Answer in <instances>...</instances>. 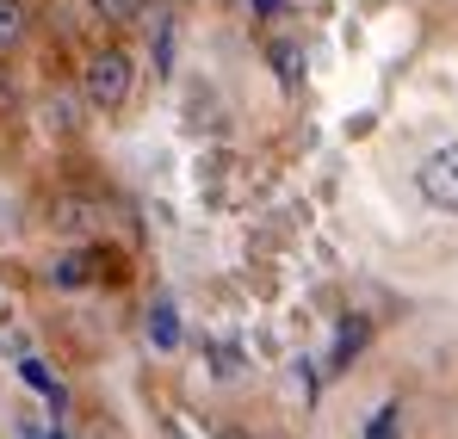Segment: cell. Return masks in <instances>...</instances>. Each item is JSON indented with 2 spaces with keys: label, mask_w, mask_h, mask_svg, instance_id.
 Wrapping results in <instances>:
<instances>
[{
  "label": "cell",
  "mask_w": 458,
  "mask_h": 439,
  "mask_svg": "<svg viewBox=\"0 0 458 439\" xmlns=\"http://www.w3.org/2000/svg\"><path fill=\"white\" fill-rule=\"evenodd\" d=\"M25 384H31V390H50V396L63 402V390H56V377H50V371L38 366V359H25Z\"/></svg>",
  "instance_id": "8"
},
{
  "label": "cell",
  "mask_w": 458,
  "mask_h": 439,
  "mask_svg": "<svg viewBox=\"0 0 458 439\" xmlns=\"http://www.w3.org/2000/svg\"><path fill=\"white\" fill-rule=\"evenodd\" d=\"M50 439H63V434H50Z\"/></svg>",
  "instance_id": "14"
},
{
  "label": "cell",
  "mask_w": 458,
  "mask_h": 439,
  "mask_svg": "<svg viewBox=\"0 0 458 439\" xmlns=\"http://www.w3.org/2000/svg\"><path fill=\"white\" fill-rule=\"evenodd\" d=\"M93 13L106 25H131V19H143V0H93Z\"/></svg>",
  "instance_id": "6"
},
{
  "label": "cell",
  "mask_w": 458,
  "mask_h": 439,
  "mask_svg": "<svg viewBox=\"0 0 458 439\" xmlns=\"http://www.w3.org/2000/svg\"><path fill=\"white\" fill-rule=\"evenodd\" d=\"M211 359H217V377H235L242 371V353L235 347H211Z\"/></svg>",
  "instance_id": "10"
},
{
  "label": "cell",
  "mask_w": 458,
  "mask_h": 439,
  "mask_svg": "<svg viewBox=\"0 0 458 439\" xmlns=\"http://www.w3.org/2000/svg\"><path fill=\"white\" fill-rule=\"evenodd\" d=\"M279 6H285V0H254V13H279Z\"/></svg>",
  "instance_id": "12"
},
{
  "label": "cell",
  "mask_w": 458,
  "mask_h": 439,
  "mask_svg": "<svg viewBox=\"0 0 458 439\" xmlns=\"http://www.w3.org/2000/svg\"><path fill=\"white\" fill-rule=\"evenodd\" d=\"M87 266H93L87 254H69V260H56V285H81V279H87Z\"/></svg>",
  "instance_id": "7"
},
{
  "label": "cell",
  "mask_w": 458,
  "mask_h": 439,
  "mask_svg": "<svg viewBox=\"0 0 458 439\" xmlns=\"http://www.w3.org/2000/svg\"><path fill=\"white\" fill-rule=\"evenodd\" d=\"M149 334H155V347H174V341H180V322H174V303H167V297L149 309Z\"/></svg>",
  "instance_id": "5"
},
{
  "label": "cell",
  "mask_w": 458,
  "mask_h": 439,
  "mask_svg": "<svg viewBox=\"0 0 458 439\" xmlns=\"http://www.w3.org/2000/svg\"><path fill=\"white\" fill-rule=\"evenodd\" d=\"M131 80H137V69H131L124 50H99V56L87 63V99H93L99 112H118V106L131 99Z\"/></svg>",
  "instance_id": "1"
},
{
  "label": "cell",
  "mask_w": 458,
  "mask_h": 439,
  "mask_svg": "<svg viewBox=\"0 0 458 439\" xmlns=\"http://www.w3.org/2000/svg\"><path fill=\"white\" fill-rule=\"evenodd\" d=\"M56 229H69V235L99 229V205L93 198H56Z\"/></svg>",
  "instance_id": "3"
},
{
  "label": "cell",
  "mask_w": 458,
  "mask_h": 439,
  "mask_svg": "<svg viewBox=\"0 0 458 439\" xmlns=\"http://www.w3.org/2000/svg\"><path fill=\"white\" fill-rule=\"evenodd\" d=\"M25 44V0H0V56Z\"/></svg>",
  "instance_id": "4"
},
{
  "label": "cell",
  "mask_w": 458,
  "mask_h": 439,
  "mask_svg": "<svg viewBox=\"0 0 458 439\" xmlns=\"http://www.w3.org/2000/svg\"><path fill=\"white\" fill-rule=\"evenodd\" d=\"M273 63H279V80H298V74H304V56H298V50H285V44L273 50Z\"/></svg>",
  "instance_id": "9"
},
{
  "label": "cell",
  "mask_w": 458,
  "mask_h": 439,
  "mask_svg": "<svg viewBox=\"0 0 458 439\" xmlns=\"http://www.w3.org/2000/svg\"><path fill=\"white\" fill-rule=\"evenodd\" d=\"M415 186H421V198H428L434 211H458V143L434 148V155L415 167Z\"/></svg>",
  "instance_id": "2"
},
{
  "label": "cell",
  "mask_w": 458,
  "mask_h": 439,
  "mask_svg": "<svg viewBox=\"0 0 458 439\" xmlns=\"http://www.w3.org/2000/svg\"><path fill=\"white\" fill-rule=\"evenodd\" d=\"M217 439H254V434H242V427H229V434H217Z\"/></svg>",
  "instance_id": "13"
},
{
  "label": "cell",
  "mask_w": 458,
  "mask_h": 439,
  "mask_svg": "<svg viewBox=\"0 0 458 439\" xmlns=\"http://www.w3.org/2000/svg\"><path fill=\"white\" fill-rule=\"evenodd\" d=\"M366 439H396V409H378V415H372V434Z\"/></svg>",
  "instance_id": "11"
}]
</instances>
